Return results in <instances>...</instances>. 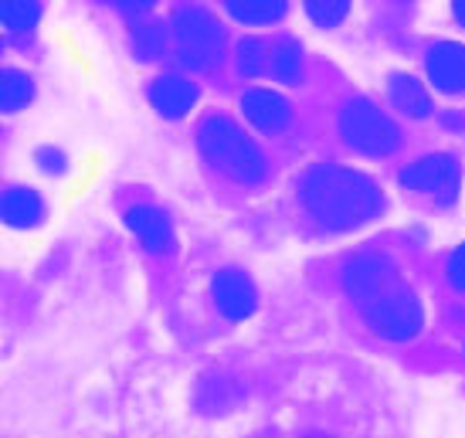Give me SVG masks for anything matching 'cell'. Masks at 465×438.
<instances>
[{"label": "cell", "mask_w": 465, "mask_h": 438, "mask_svg": "<svg viewBox=\"0 0 465 438\" xmlns=\"http://www.w3.org/2000/svg\"><path fill=\"white\" fill-rule=\"evenodd\" d=\"M105 4H116L123 11H150L156 0H105Z\"/></svg>", "instance_id": "obj_23"}, {"label": "cell", "mask_w": 465, "mask_h": 438, "mask_svg": "<svg viewBox=\"0 0 465 438\" xmlns=\"http://www.w3.org/2000/svg\"><path fill=\"white\" fill-rule=\"evenodd\" d=\"M340 133L363 156H391L401 146V129L371 99H350L340 109Z\"/></svg>", "instance_id": "obj_4"}, {"label": "cell", "mask_w": 465, "mask_h": 438, "mask_svg": "<svg viewBox=\"0 0 465 438\" xmlns=\"http://www.w3.org/2000/svg\"><path fill=\"white\" fill-rule=\"evenodd\" d=\"M197 146L211 167H218L224 177H232L238 184L255 187L269 174V160L262 154V146L232 116H221V113L207 116L197 126Z\"/></svg>", "instance_id": "obj_3"}, {"label": "cell", "mask_w": 465, "mask_h": 438, "mask_svg": "<svg viewBox=\"0 0 465 438\" xmlns=\"http://www.w3.org/2000/svg\"><path fill=\"white\" fill-rule=\"evenodd\" d=\"M452 11H455V21L465 27V0H452Z\"/></svg>", "instance_id": "obj_24"}, {"label": "cell", "mask_w": 465, "mask_h": 438, "mask_svg": "<svg viewBox=\"0 0 465 438\" xmlns=\"http://www.w3.org/2000/svg\"><path fill=\"white\" fill-rule=\"evenodd\" d=\"M302 4L320 27H336L350 14V0H302Z\"/></svg>", "instance_id": "obj_20"}, {"label": "cell", "mask_w": 465, "mask_h": 438, "mask_svg": "<svg viewBox=\"0 0 465 438\" xmlns=\"http://www.w3.org/2000/svg\"><path fill=\"white\" fill-rule=\"evenodd\" d=\"M150 103L160 116L167 119H181L187 116L197 103V85L191 78L183 75H163L153 82V89H150Z\"/></svg>", "instance_id": "obj_10"}, {"label": "cell", "mask_w": 465, "mask_h": 438, "mask_svg": "<svg viewBox=\"0 0 465 438\" xmlns=\"http://www.w3.org/2000/svg\"><path fill=\"white\" fill-rule=\"evenodd\" d=\"M0 52H4V41H0Z\"/></svg>", "instance_id": "obj_26"}, {"label": "cell", "mask_w": 465, "mask_h": 438, "mask_svg": "<svg viewBox=\"0 0 465 438\" xmlns=\"http://www.w3.org/2000/svg\"><path fill=\"white\" fill-rule=\"evenodd\" d=\"M0 221L11 228H35L45 221V204L35 191L27 187H11L0 194Z\"/></svg>", "instance_id": "obj_12"}, {"label": "cell", "mask_w": 465, "mask_h": 438, "mask_svg": "<svg viewBox=\"0 0 465 438\" xmlns=\"http://www.w3.org/2000/svg\"><path fill=\"white\" fill-rule=\"evenodd\" d=\"M173 35H177V45H181V65L187 68H214L224 55V27L211 11L204 7H183V11L173 14Z\"/></svg>", "instance_id": "obj_5"}, {"label": "cell", "mask_w": 465, "mask_h": 438, "mask_svg": "<svg viewBox=\"0 0 465 438\" xmlns=\"http://www.w3.org/2000/svg\"><path fill=\"white\" fill-rule=\"evenodd\" d=\"M299 201L326 232H353L384 211V191L361 170L316 164L299 181Z\"/></svg>", "instance_id": "obj_2"}, {"label": "cell", "mask_w": 465, "mask_h": 438, "mask_svg": "<svg viewBox=\"0 0 465 438\" xmlns=\"http://www.w3.org/2000/svg\"><path fill=\"white\" fill-rule=\"evenodd\" d=\"M343 289L361 306L363 320L388 340H411L425 326V306L401 269L381 252H361L343 265Z\"/></svg>", "instance_id": "obj_1"}, {"label": "cell", "mask_w": 465, "mask_h": 438, "mask_svg": "<svg viewBox=\"0 0 465 438\" xmlns=\"http://www.w3.org/2000/svg\"><path fill=\"white\" fill-rule=\"evenodd\" d=\"M126 224H130V232L143 242V248L153 252V255H160V252H167L173 245V228H170V218L160 207L153 204L133 207L130 214H126Z\"/></svg>", "instance_id": "obj_11"}, {"label": "cell", "mask_w": 465, "mask_h": 438, "mask_svg": "<svg viewBox=\"0 0 465 438\" xmlns=\"http://www.w3.org/2000/svg\"><path fill=\"white\" fill-rule=\"evenodd\" d=\"M401 187L414 194H425L439 207H452L459 201V184H462V164L455 154H428L401 170Z\"/></svg>", "instance_id": "obj_6"}, {"label": "cell", "mask_w": 465, "mask_h": 438, "mask_svg": "<svg viewBox=\"0 0 465 438\" xmlns=\"http://www.w3.org/2000/svg\"><path fill=\"white\" fill-rule=\"evenodd\" d=\"M35 99V82L25 72H0V113H17Z\"/></svg>", "instance_id": "obj_15"}, {"label": "cell", "mask_w": 465, "mask_h": 438, "mask_svg": "<svg viewBox=\"0 0 465 438\" xmlns=\"http://www.w3.org/2000/svg\"><path fill=\"white\" fill-rule=\"evenodd\" d=\"M302 438H333V435H320V432H316V435H302Z\"/></svg>", "instance_id": "obj_25"}, {"label": "cell", "mask_w": 465, "mask_h": 438, "mask_svg": "<svg viewBox=\"0 0 465 438\" xmlns=\"http://www.w3.org/2000/svg\"><path fill=\"white\" fill-rule=\"evenodd\" d=\"M224 7L242 25H272L289 7V0H224Z\"/></svg>", "instance_id": "obj_14"}, {"label": "cell", "mask_w": 465, "mask_h": 438, "mask_svg": "<svg viewBox=\"0 0 465 438\" xmlns=\"http://www.w3.org/2000/svg\"><path fill=\"white\" fill-rule=\"evenodd\" d=\"M38 0H0V25H7L11 31H27L38 25Z\"/></svg>", "instance_id": "obj_17"}, {"label": "cell", "mask_w": 465, "mask_h": 438, "mask_svg": "<svg viewBox=\"0 0 465 438\" xmlns=\"http://www.w3.org/2000/svg\"><path fill=\"white\" fill-rule=\"evenodd\" d=\"M269 68V48L262 38H245L238 45V72L245 78H255Z\"/></svg>", "instance_id": "obj_19"}, {"label": "cell", "mask_w": 465, "mask_h": 438, "mask_svg": "<svg viewBox=\"0 0 465 438\" xmlns=\"http://www.w3.org/2000/svg\"><path fill=\"white\" fill-rule=\"evenodd\" d=\"M391 103L398 113L411 119L431 116V92L414 75H391Z\"/></svg>", "instance_id": "obj_13"}, {"label": "cell", "mask_w": 465, "mask_h": 438, "mask_svg": "<svg viewBox=\"0 0 465 438\" xmlns=\"http://www.w3.org/2000/svg\"><path fill=\"white\" fill-rule=\"evenodd\" d=\"M269 68L272 75L279 78V82H296L299 72H302V55H299V45L292 38H282L275 41V48L269 52Z\"/></svg>", "instance_id": "obj_16"}, {"label": "cell", "mask_w": 465, "mask_h": 438, "mask_svg": "<svg viewBox=\"0 0 465 438\" xmlns=\"http://www.w3.org/2000/svg\"><path fill=\"white\" fill-rule=\"evenodd\" d=\"M167 48V31L160 25H140L133 31V52L140 62H153Z\"/></svg>", "instance_id": "obj_18"}, {"label": "cell", "mask_w": 465, "mask_h": 438, "mask_svg": "<svg viewBox=\"0 0 465 438\" xmlns=\"http://www.w3.org/2000/svg\"><path fill=\"white\" fill-rule=\"evenodd\" d=\"M38 164L48 174H62L65 170V154L62 150H52V146H45V150H38Z\"/></svg>", "instance_id": "obj_22"}, {"label": "cell", "mask_w": 465, "mask_h": 438, "mask_svg": "<svg viewBox=\"0 0 465 438\" xmlns=\"http://www.w3.org/2000/svg\"><path fill=\"white\" fill-rule=\"evenodd\" d=\"M445 279H449V285H452L455 293L465 296V245H459L449 255V262H445Z\"/></svg>", "instance_id": "obj_21"}, {"label": "cell", "mask_w": 465, "mask_h": 438, "mask_svg": "<svg viewBox=\"0 0 465 438\" xmlns=\"http://www.w3.org/2000/svg\"><path fill=\"white\" fill-rule=\"evenodd\" d=\"M242 113L252 126L259 129V133H282L289 123H292V105L285 103L279 92H269V89H252L242 95Z\"/></svg>", "instance_id": "obj_8"}, {"label": "cell", "mask_w": 465, "mask_h": 438, "mask_svg": "<svg viewBox=\"0 0 465 438\" xmlns=\"http://www.w3.org/2000/svg\"><path fill=\"white\" fill-rule=\"evenodd\" d=\"M211 293H214L218 310L232 323L248 320V316L255 313V306H259L255 285H252V279H248L245 272H238V269H221L218 275H214V283H211Z\"/></svg>", "instance_id": "obj_7"}, {"label": "cell", "mask_w": 465, "mask_h": 438, "mask_svg": "<svg viewBox=\"0 0 465 438\" xmlns=\"http://www.w3.org/2000/svg\"><path fill=\"white\" fill-rule=\"evenodd\" d=\"M425 68L431 85L441 92H465V45L439 41L425 55Z\"/></svg>", "instance_id": "obj_9"}]
</instances>
